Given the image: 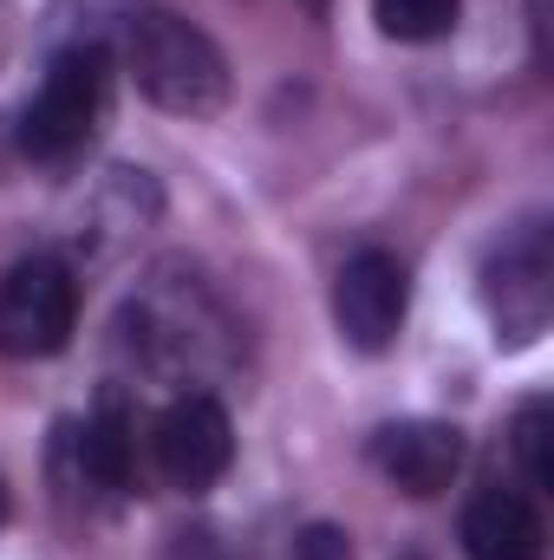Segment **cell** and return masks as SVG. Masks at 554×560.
Here are the masks:
<instances>
[{
    "label": "cell",
    "mask_w": 554,
    "mask_h": 560,
    "mask_svg": "<svg viewBox=\"0 0 554 560\" xmlns=\"http://www.w3.org/2000/svg\"><path fill=\"white\" fill-rule=\"evenodd\" d=\"M118 52H125V72L138 79V92L157 112L209 118L229 98V59L216 52V39L203 26H189L163 0H125L118 7Z\"/></svg>",
    "instance_id": "1"
},
{
    "label": "cell",
    "mask_w": 554,
    "mask_h": 560,
    "mask_svg": "<svg viewBox=\"0 0 554 560\" xmlns=\"http://www.w3.org/2000/svg\"><path fill=\"white\" fill-rule=\"evenodd\" d=\"M105 85H112L105 46H66V52L46 66L33 105L20 112V131H13V138H20V156H33V163H66L72 150H85V138H92L99 118H105Z\"/></svg>",
    "instance_id": "2"
},
{
    "label": "cell",
    "mask_w": 554,
    "mask_h": 560,
    "mask_svg": "<svg viewBox=\"0 0 554 560\" xmlns=\"http://www.w3.org/2000/svg\"><path fill=\"white\" fill-rule=\"evenodd\" d=\"M79 326V280L59 255H26L0 280V352L7 359H53Z\"/></svg>",
    "instance_id": "3"
},
{
    "label": "cell",
    "mask_w": 554,
    "mask_h": 560,
    "mask_svg": "<svg viewBox=\"0 0 554 560\" xmlns=\"http://www.w3.org/2000/svg\"><path fill=\"white\" fill-rule=\"evenodd\" d=\"M412 313V275L385 248H359L333 280V319L353 352H385Z\"/></svg>",
    "instance_id": "4"
},
{
    "label": "cell",
    "mask_w": 554,
    "mask_h": 560,
    "mask_svg": "<svg viewBox=\"0 0 554 560\" xmlns=\"http://www.w3.org/2000/svg\"><path fill=\"white\" fill-rule=\"evenodd\" d=\"M150 443H157L163 482H176V489H209V482L235 463V423H229V411H222L209 392L170 398Z\"/></svg>",
    "instance_id": "5"
},
{
    "label": "cell",
    "mask_w": 554,
    "mask_h": 560,
    "mask_svg": "<svg viewBox=\"0 0 554 560\" xmlns=\"http://www.w3.org/2000/svg\"><path fill=\"white\" fill-rule=\"evenodd\" d=\"M372 463L385 469L392 489L405 495H443L450 476L463 469V430L457 423H437V418H405V423H385L372 436Z\"/></svg>",
    "instance_id": "6"
},
{
    "label": "cell",
    "mask_w": 554,
    "mask_h": 560,
    "mask_svg": "<svg viewBox=\"0 0 554 560\" xmlns=\"http://www.w3.org/2000/svg\"><path fill=\"white\" fill-rule=\"evenodd\" d=\"M554 268H549V235L542 229H522V242H509L489 268V313L496 326L522 346L549 326V306H554Z\"/></svg>",
    "instance_id": "7"
},
{
    "label": "cell",
    "mask_w": 554,
    "mask_h": 560,
    "mask_svg": "<svg viewBox=\"0 0 554 560\" xmlns=\"http://www.w3.org/2000/svg\"><path fill=\"white\" fill-rule=\"evenodd\" d=\"M463 555L470 560H542L549 555V528H542V515H535L529 495L483 489L463 509Z\"/></svg>",
    "instance_id": "8"
},
{
    "label": "cell",
    "mask_w": 554,
    "mask_h": 560,
    "mask_svg": "<svg viewBox=\"0 0 554 560\" xmlns=\"http://www.w3.org/2000/svg\"><path fill=\"white\" fill-rule=\"evenodd\" d=\"M79 469H85V482H99V489H131V476H138V430H131V411H125V398H105L92 423H85V436H79Z\"/></svg>",
    "instance_id": "9"
},
{
    "label": "cell",
    "mask_w": 554,
    "mask_h": 560,
    "mask_svg": "<svg viewBox=\"0 0 554 560\" xmlns=\"http://www.w3.org/2000/svg\"><path fill=\"white\" fill-rule=\"evenodd\" d=\"M457 13H463V0H372L379 33L405 39V46H430V39L457 33Z\"/></svg>",
    "instance_id": "10"
},
{
    "label": "cell",
    "mask_w": 554,
    "mask_h": 560,
    "mask_svg": "<svg viewBox=\"0 0 554 560\" xmlns=\"http://www.w3.org/2000/svg\"><path fill=\"white\" fill-rule=\"evenodd\" d=\"M509 443H516V463H522L529 489H554V405L549 398H535V405L516 411Z\"/></svg>",
    "instance_id": "11"
},
{
    "label": "cell",
    "mask_w": 554,
    "mask_h": 560,
    "mask_svg": "<svg viewBox=\"0 0 554 560\" xmlns=\"http://www.w3.org/2000/svg\"><path fill=\"white\" fill-rule=\"evenodd\" d=\"M293 560H353V541H346V528H333V522H313V528H300Z\"/></svg>",
    "instance_id": "12"
},
{
    "label": "cell",
    "mask_w": 554,
    "mask_h": 560,
    "mask_svg": "<svg viewBox=\"0 0 554 560\" xmlns=\"http://www.w3.org/2000/svg\"><path fill=\"white\" fill-rule=\"evenodd\" d=\"M0 522H7V482H0Z\"/></svg>",
    "instance_id": "13"
}]
</instances>
